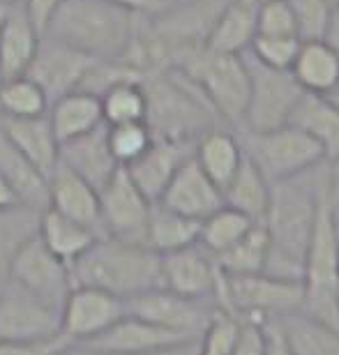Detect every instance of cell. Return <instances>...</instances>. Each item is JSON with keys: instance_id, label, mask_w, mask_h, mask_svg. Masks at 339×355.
Wrapping results in <instances>:
<instances>
[{"instance_id": "obj_6", "label": "cell", "mask_w": 339, "mask_h": 355, "mask_svg": "<svg viewBox=\"0 0 339 355\" xmlns=\"http://www.w3.org/2000/svg\"><path fill=\"white\" fill-rule=\"evenodd\" d=\"M335 205L330 201V191L321 198L319 215L309 240L305 263H302V311L316 316L321 321L339 328L335 291L339 282V261H337V240H335Z\"/></svg>"}, {"instance_id": "obj_42", "label": "cell", "mask_w": 339, "mask_h": 355, "mask_svg": "<svg viewBox=\"0 0 339 355\" xmlns=\"http://www.w3.org/2000/svg\"><path fill=\"white\" fill-rule=\"evenodd\" d=\"M298 37H272V35H257L250 44V51L259 62L275 69H291L295 55H298Z\"/></svg>"}, {"instance_id": "obj_28", "label": "cell", "mask_w": 339, "mask_h": 355, "mask_svg": "<svg viewBox=\"0 0 339 355\" xmlns=\"http://www.w3.org/2000/svg\"><path fill=\"white\" fill-rule=\"evenodd\" d=\"M261 0H229L206 40L215 53H245L257 37V12Z\"/></svg>"}, {"instance_id": "obj_25", "label": "cell", "mask_w": 339, "mask_h": 355, "mask_svg": "<svg viewBox=\"0 0 339 355\" xmlns=\"http://www.w3.org/2000/svg\"><path fill=\"white\" fill-rule=\"evenodd\" d=\"M288 125H295L316 141L326 162L339 159V104L335 99L305 92L291 113Z\"/></svg>"}, {"instance_id": "obj_10", "label": "cell", "mask_w": 339, "mask_h": 355, "mask_svg": "<svg viewBox=\"0 0 339 355\" xmlns=\"http://www.w3.org/2000/svg\"><path fill=\"white\" fill-rule=\"evenodd\" d=\"M10 279L60 311L69 291L74 288L69 266L42 243L37 231L17 247L10 263Z\"/></svg>"}, {"instance_id": "obj_49", "label": "cell", "mask_w": 339, "mask_h": 355, "mask_svg": "<svg viewBox=\"0 0 339 355\" xmlns=\"http://www.w3.org/2000/svg\"><path fill=\"white\" fill-rule=\"evenodd\" d=\"M199 339L194 342H187V344H180V346H171V349H162V351H153V353H144V355H199V346H196ZM76 355H93L88 351H81L79 346H74Z\"/></svg>"}, {"instance_id": "obj_34", "label": "cell", "mask_w": 339, "mask_h": 355, "mask_svg": "<svg viewBox=\"0 0 339 355\" xmlns=\"http://www.w3.org/2000/svg\"><path fill=\"white\" fill-rule=\"evenodd\" d=\"M268 259V233L263 224H254L236 245L217 254L215 263L222 275H254L263 272Z\"/></svg>"}, {"instance_id": "obj_8", "label": "cell", "mask_w": 339, "mask_h": 355, "mask_svg": "<svg viewBox=\"0 0 339 355\" xmlns=\"http://www.w3.org/2000/svg\"><path fill=\"white\" fill-rule=\"evenodd\" d=\"M236 132L243 144V153L270 184L300 175L326 162L316 141L295 125L286 123L268 132Z\"/></svg>"}, {"instance_id": "obj_50", "label": "cell", "mask_w": 339, "mask_h": 355, "mask_svg": "<svg viewBox=\"0 0 339 355\" xmlns=\"http://www.w3.org/2000/svg\"><path fill=\"white\" fill-rule=\"evenodd\" d=\"M14 208H21V203H19L17 194H14V189L10 187V182L0 175V212L14 210Z\"/></svg>"}, {"instance_id": "obj_36", "label": "cell", "mask_w": 339, "mask_h": 355, "mask_svg": "<svg viewBox=\"0 0 339 355\" xmlns=\"http://www.w3.org/2000/svg\"><path fill=\"white\" fill-rule=\"evenodd\" d=\"M49 97L26 74L12 76L0 83V116L3 118H37L46 116Z\"/></svg>"}, {"instance_id": "obj_22", "label": "cell", "mask_w": 339, "mask_h": 355, "mask_svg": "<svg viewBox=\"0 0 339 355\" xmlns=\"http://www.w3.org/2000/svg\"><path fill=\"white\" fill-rule=\"evenodd\" d=\"M42 33L35 28L24 5H12L0 12V67L5 79L26 74Z\"/></svg>"}, {"instance_id": "obj_29", "label": "cell", "mask_w": 339, "mask_h": 355, "mask_svg": "<svg viewBox=\"0 0 339 355\" xmlns=\"http://www.w3.org/2000/svg\"><path fill=\"white\" fill-rule=\"evenodd\" d=\"M0 175L10 182V187L17 194L19 203L31 210H46L49 208V182L46 175L26 159L17 148L10 144L0 130Z\"/></svg>"}, {"instance_id": "obj_27", "label": "cell", "mask_w": 339, "mask_h": 355, "mask_svg": "<svg viewBox=\"0 0 339 355\" xmlns=\"http://www.w3.org/2000/svg\"><path fill=\"white\" fill-rule=\"evenodd\" d=\"M46 118L51 123V130L55 134V139H58V144L83 137V134L104 125L100 97L83 90L67 92V95L53 99L49 104Z\"/></svg>"}, {"instance_id": "obj_52", "label": "cell", "mask_w": 339, "mask_h": 355, "mask_svg": "<svg viewBox=\"0 0 339 355\" xmlns=\"http://www.w3.org/2000/svg\"><path fill=\"white\" fill-rule=\"evenodd\" d=\"M24 0H0V10H5V7H12V5H21Z\"/></svg>"}, {"instance_id": "obj_55", "label": "cell", "mask_w": 339, "mask_h": 355, "mask_svg": "<svg viewBox=\"0 0 339 355\" xmlns=\"http://www.w3.org/2000/svg\"><path fill=\"white\" fill-rule=\"evenodd\" d=\"M159 3H162V5H164V7H168V5H173V3H175V0H159Z\"/></svg>"}, {"instance_id": "obj_57", "label": "cell", "mask_w": 339, "mask_h": 355, "mask_svg": "<svg viewBox=\"0 0 339 355\" xmlns=\"http://www.w3.org/2000/svg\"><path fill=\"white\" fill-rule=\"evenodd\" d=\"M328 3L333 5V7H339V0H328Z\"/></svg>"}, {"instance_id": "obj_23", "label": "cell", "mask_w": 339, "mask_h": 355, "mask_svg": "<svg viewBox=\"0 0 339 355\" xmlns=\"http://www.w3.org/2000/svg\"><path fill=\"white\" fill-rule=\"evenodd\" d=\"M0 130L10 144L31 159L46 178L51 175L60 159V144L55 139L46 116L37 118H3L0 116Z\"/></svg>"}, {"instance_id": "obj_18", "label": "cell", "mask_w": 339, "mask_h": 355, "mask_svg": "<svg viewBox=\"0 0 339 355\" xmlns=\"http://www.w3.org/2000/svg\"><path fill=\"white\" fill-rule=\"evenodd\" d=\"M194 155V141H173V139H153L148 150L123 166L132 182L144 191L150 203H157L164 194L166 184L171 182L175 171Z\"/></svg>"}, {"instance_id": "obj_19", "label": "cell", "mask_w": 339, "mask_h": 355, "mask_svg": "<svg viewBox=\"0 0 339 355\" xmlns=\"http://www.w3.org/2000/svg\"><path fill=\"white\" fill-rule=\"evenodd\" d=\"M159 205L178 212V215L192 217V219H206L213 215L217 208L224 205L222 189L210 180V178L201 171V166L196 164L194 155L182 164L171 182L166 184L164 194L159 196Z\"/></svg>"}, {"instance_id": "obj_38", "label": "cell", "mask_w": 339, "mask_h": 355, "mask_svg": "<svg viewBox=\"0 0 339 355\" xmlns=\"http://www.w3.org/2000/svg\"><path fill=\"white\" fill-rule=\"evenodd\" d=\"M40 215L42 212L24 208V205L0 212V291L10 279V263L14 252L28 236L37 231Z\"/></svg>"}, {"instance_id": "obj_31", "label": "cell", "mask_w": 339, "mask_h": 355, "mask_svg": "<svg viewBox=\"0 0 339 355\" xmlns=\"http://www.w3.org/2000/svg\"><path fill=\"white\" fill-rule=\"evenodd\" d=\"M37 236L42 238L49 250H51L60 261H65L67 266H72L97 238H102L100 233L83 226L74 219H69L60 212L51 208L42 210L40 224H37Z\"/></svg>"}, {"instance_id": "obj_21", "label": "cell", "mask_w": 339, "mask_h": 355, "mask_svg": "<svg viewBox=\"0 0 339 355\" xmlns=\"http://www.w3.org/2000/svg\"><path fill=\"white\" fill-rule=\"evenodd\" d=\"M67 168H72L76 175L90 182L100 191L107 184L113 173L118 171L120 164L111 155L109 139H107V123L97 130L76 137L72 141L60 144V159Z\"/></svg>"}, {"instance_id": "obj_45", "label": "cell", "mask_w": 339, "mask_h": 355, "mask_svg": "<svg viewBox=\"0 0 339 355\" xmlns=\"http://www.w3.org/2000/svg\"><path fill=\"white\" fill-rule=\"evenodd\" d=\"M243 328H240V339L236 344L233 355H263L266 349V321H250V318H240Z\"/></svg>"}, {"instance_id": "obj_56", "label": "cell", "mask_w": 339, "mask_h": 355, "mask_svg": "<svg viewBox=\"0 0 339 355\" xmlns=\"http://www.w3.org/2000/svg\"><path fill=\"white\" fill-rule=\"evenodd\" d=\"M335 219H337V222H339V203L335 205Z\"/></svg>"}, {"instance_id": "obj_12", "label": "cell", "mask_w": 339, "mask_h": 355, "mask_svg": "<svg viewBox=\"0 0 339 355\" xmlns=\"http://www.w3.org/2000/svg\"><path fill=\"white\" fill-rule=\"evenodd\" d=\"M215 309V300H192V297L178 295L164 286L150 288L125 300L127 314L196 339L208 325Z\"/></svg>"}, {"instance_id": "obj_33", "label": "cell", "mask_w": 339, "mask_h": 355, "mask_svg": "<svg viewBox=\"0 0 339 355\" xmlns=\"http://www.w3.org/2000/svg\"><path fill=\"white\" fill-rule=\"evenodd\" d=\"M222 196H224V205L243 212L252 222L261 224L266 217L268 201H270V182L261 175L259 168L245 155L243 164H240L236 175L231 178V182L224 187Z\"/></svg>"}, {"instance_id": "obj_43", "label": "cell", "mask_w": 339, "mask_h": 355, "mask_svg": "<svg viewBox=\"0 0 339 355\" xmlns=\"http://www.w3.org/2000/svg\"><path fill=\"white\" fill-rule=\"evenodd\" d=\"M257 35L298 37L288 0H261L257 12Z\"/></svg>"}, {"instance_id": "obj_14", "label": "cell", "mask_w": 339, "mask_h": 355, "mask_svg": "<svg viewBox=\"0 0 339 355\" xmlns=\"http://www.w3.org/2000/svg\"><path fill=\"white\" fill-rule=\"evenodd\" d=\"M194 339L196 337H187L182 332L166 330L162 325L148 323L139 316L125 314L100 335L76 346L93 355H144L194 342Z\"/></svg>"}, {"instance_id": "obj_2", "label": "cell", "mask_w": 339, "mask_h": 355, "mask_svg": "<svg viewBox=\"0 0 339 355\" xmlns=\"http://www.w3.org/2000/svg\"><path fill=\"white\" fill-rule=\"evenodd\" d=\"M139 17L109 0H62L42 35L97 60H120L137 33Z\"/></svg>"}, {"instance_id": "obj_54", "label": "cell", "mask_w": 339, "mask_h": 355, "mask_svg": "<svg viewBox=\"0 0 339 355\" xmlns=\"http://www.w3.org/2000/svg\"><path fill=\"white\" fill-rule=\"evenodd\" d=\"M335 304H337V316H339V282H337V291H335Z\"/></svg>"}, {"instance_id": "obj_1", "label": "cell", "mask_w": 339, "mask_h": 355, "mask_svg": "<svg viewBox=\"0 0 339 355\" xmlns=\"http://www.w3.org/2000/svg\"><path fill=\"white\" fill-rule=\"evenodd\" d=\"M326 189L328 162L270 184V201L261 222L268 233L266 275L279 279H302V263Z\"/></svg>"}, {"instance_id": "obj_51", "label": "cell", "mask_w": 339, "mask_h": 355, "mask_svg": "<svg viewBox=\"0 0 339 355\" xmlns=\"http://www.w3.org/2000/svg\"><path fill=\"white\" fill-rule=\"evenodd\" d=\"M328 191L333 205L339 203V159L328 162Z\"/></svg>"}, {"instance_id": "obj_44", "label": "cell", "mask_w": 339, "mask_h": 355, "mask_svg": "<svg viewBox=\"0 0 339 355\" xmlns=\"http://www.w3.org/2000/svg\"><path fill=\"white\" fill-rule=\"evenodd\" d=\"M74 346L67 337L42 339V342H0V355H58Z\"/></svg>"}, {"instance_id": "obj_48", "label": "cell", "mask_w": 339, "mask_h": 355, "mask_svg": "<svg viewBox=\"0 0 339 355\" xmlns=\"http://www.w3.org/2000/svg\"><path fill=\"white\" fill-rule=\"evenodd\" d=\"M109 3L123 7L127 12H134V14H141V17H153L164 10V5L159 0H109Z\"/></svg>"}, {"instance_id": "obj_15", "label": "cell", "mask_w": 339, "mask_h": 355, "mask_svg": "<svg viewBox=\"0 0 339 355\" xmlns=\"http://www.w3.org/2000/svg\"><path fill=\"white\" fill-rule=\"evenodd\" d=\"M95 60L97 58H93V55L76 51V49L62 44L58 40L42 35L37 51H35L31 65L26 69V76L46 92L49 102H53V99L67 95V92L79 90L83 76L88 74Z\"/></svg>"}, {"instance_id": "obj_41", "label": "cell", "mask_w": 339, "mask_h": 355, "mask_svg": "<svg viewBox=\"0 0 339 355\" xmlns=\"http://www.w3.org/2000/svg\"><path fill=\"white\" fill-rule=\"evenodd\" d=\"M300 42L326 40L335 7L328 0H288Z\"/></svg>"}, {"instance_id": "obj_7", "label": "cell", "mask_w": 339, "mask_h": 355, "mask_svg": "<svg viewBox=\"0 0 339 355\" xmlns=\"http://www.w3.org/2000/svg\"><path fill=\"white\" fill-rule=\"evenodd\" d=\"M302 282L279 277L254 275H222L217 282L215 304L238 318L272 321L291 311H302Z\"/></svg>"}, {"instance_id": "obj_3", "label": "cell", "mask_w": 339, "mask_h": 355, "mask_svg": "<svg viewBox=\"0 0 339 355\" xmlns=\"http://www.w3.org/2000/svg\"><path fill=\"white\" fill-rule=\"evenodd\" d=\"M74 286H93L127 300L162 286L159 254L150 247L102 236L69 266Z\"/></svg>"}, {"instance_id": "obj_4", "label": "cell", "mask_w": 339, "mask_h": 355, "mask_svg": "<svg viewBox=\"0 0 339 355\" xmlns=\"http://www.w3.org/2000/svg\"><path fill=\"white\" fill-rule=\"evenodd\" d=\"M146 125L153 137L173 141H196L203 132L220 127V116L199 86L178 67L146 76Z\"/></svg>"}, {"instance_id": "obj_16", "label": "cell", "mask_w": 339, "mask_h": 355, "mask_svg": "<svg viewBox=\"0 0 339 355\" xmlns=\"http://www.w3.org/2000/svg\"><path fill=\"white\" fill-rule=\"evenodd\" d=\"M125 300L93 286H74L60 311V335L74 346L100 335L125 316Z\"/></svg>"}, {"instance_id": "obj_32", "label": "cell", "mask_w": 339, "mask_h": 355, "mask_svg": "<svg viewBox=\"0 0 339 355\" xmlns=\"http://www.w3.org/2000/svg\"><path fill=\"white\" fill-rule=\"evenodd\" d=\"M201 222L199 219L178 215V212L164 208L159 203H153L150 217L146 226V247H150L157 254H168L182 247L199 243Z\"/></svg>"}, {"instance_id": "obj_46", "label": "cell", "mask_w": 339, "mask_h": 355, "mask_svg": "<svg viewBox=\"0 0 339 355\" xmlns=\"http://www.w3.org/2000/svg\"><path fill=\"white\" fill-rule=\"evenodd\" d=\"M21 5H24V10L28 17H31L35 28H37L40 33H44L46 24L51 21L53 12L62 5V0H24Z\"/></svg>"}, {"instance_id": "obj_13", "label": "cell", "mask_w": 339, "mask_h": 355, "mask_svg": "<svg viewBox=\"0 0 339 355\" xmlns=\"http://www.w3.org/2000/svg\"><path fill=\"white\" fill-rule=\"evenodd\" d=\"M153 203L144 196L123 166L100 189V215L104 236L146 245V226Z\"/></svg>"}, {"instance_id": "obj_17", "label": "cell", "mask_w": 339, "mask_h": 355, "mask_svg": "<svg viewBox=\"0 0 339 355\" xmlns=\"http://www.w3.org/2000/svg\"><path fill=\"white\" fill-rule=\"evenodd\" d=\"M159 266L164 288L192 297V300H215L220 268H217L213 254L203 250L199 243L168 254H159Z\"/></svg>"}, {"instance_id": "obj_26", "label": "cell", "mask_w": 339, "mask_h": 355, "mask_svg": "<svg viewBox=\"0 0 339 355\" xmlns=\"http://www.w3.org/2000/svg\"><path fill=\"white\" fill-rule=\"evenodd\" d=\"M194 159L201 166V171L224 191L245 159L238 132H229L224 127H213V130L203 132L194 141Z\"/></svg>"}, {"instance_id": "obj_59", "label": "cell", "mask_w": 339, "mask_h": 355, "mask_svg": "<svg viewBox=\"0 0 339 355\" xmlns=\"http://www.w3.org/2000/svg\"><path fill=\"white\" fill-rule=\"evenodd\" d=\"M175 3H187V0H175Z\"/></svg>"}, {"instance_id": "obj_47", "label": "cell", "mask_w": 339, "mask_h": 355, "mask_svg": "<svg viewBox=\"0 0 339 355\" xmlns=\"http://www.w3.org/2000/svg\"><path fill=\"white\" fill-rule=\"evenodd\" d=\"M263 330H266L263 355H291V351H288V346L284 342V337H281V332L277 328V323H275V318L263 323Z\"/></svg>"}, {"instance_id": "obj_58", "label": "cell", "mask_w": 339, "mask_h": 355, "mask_svg": "<svg viewBox=\"0 0 339 355\" xmlns=\"http://www.w3.org/2000/svg\"><path fill=\"white\" fill-rule=\"evenodd\" d=\"M5 81V76H3V67H0V83H3Z\"/></svg>"}, {"instance_id": "obj_30", "label": "cell", "mask_w": 339, "mask_h": 355, "mask_svg": "<svg viewBox=\"0 0 339 355\" xmlns=\"http://www.w3.org/2000/svg\"><path fill=\"white\" fill-rule=\"evenodd\" d=\"M291 355H339V328L305 311L275 318Z\"/></svg>"}, {"instance_id": "obj_53", "label": "cell", "mask_w": 339, "mask_h": 355, "mask_svg": "<svg viewBox=\"0 0 339 355\" xmlns=\"http://www.w3.org/2000/svg\"><path fill=\"white\" fill-rule=\"evenodd\" d=\"M335 224H337V229H335V240H337V261H339V222L335 219Z\"/></svg>"}, {"instance_id": "obj_35", "label": "cell", "mask_w": 339, "mask_h": 355, "mask_svg": "<svg viewBox=\"0 0 339 355\" xmlns=\"http://www.w3.org/2000/svg\"><path fill=\"white\" fill-rule=\"evenodd\" d=\"M254 224L257 222H252L243 212L233 210L229 205H222L213 215L201 219L199 245L206 252L213 254V257H217V254H222L229 250V247L236 245Z\"/></svg>"}, {"instance_id": "obj_9", "label": "cell", "mask_w": 339, "mask_h": 355, "mask_svg": "<svg viewBox=\"0 0 339 355\" xmlns=\"http://www.w3.org/2000/svg\"><path fill=\"white\" fill-rule=\"evenodd\" d=\"M243 60L250 72V99L238 130L268 132L286 125L300 97L305 95V90L293 79L291 69L268 67L250 51L243 53Z\"/></svg>"}, {"instance_id": "obj_39", "label": "cell", "mask_w": 339, "mask_h": 355, "mask_svg": "<svg viewBox=\"0 0 339 355\" xmlns=\"http://www.w3.org/2000/svg\"><path fill=\"white\" fill-rule=\"evenodd\" d=\"M107 139L116 162L120 166H127L148 150L155 137L150 127L146 125V120H141V123L107 125Z\"/></svg>"}, {"instance_id": "obj_20", "label": "cell", "mask_w": 339, "mask_h": 355, "mask_svg": "<svg viewBox=\"0 0 339 355\" xmlns=\"http://www.w3.org/2000/svg\"><path fill=\"white\" fill-rule=\"evenodd\" d=\"M46 182H49V208L104 236L102 215H100V191L93 184L83 180L81 175H76L62 162L55 164L51 175L46 178Z\"/></svg>"}, {"instance_id": "obj_5", "label": "cell", "mask_w": 339, "mask_h": 355, "mask_svg": "<svg viewBox=\"0 0 339 355\" xmlns=\"http://www.w3.org/2000/svg\"><path fill=\"white\" fill-rule=\"evenodd\" d=\"M173 67L199 86L224 125L238 130L250 99V72L243 53H215L199 46L180 53Z\"/></svg>"}, {"instance_id": "obj_37", "label": "cell", "mask_w": 339, "mask_h": 355, "mask_svg": "<svg viewBox=\"0 0 339 355\" xmlns=\"http://www.w3.org/2000/svg\"><path fill=\"white\" fill-rule=\"evenodd\" d=\"M102 116L107 125L141 123L146 120V90L141 81H120L102 92Z\"/></svg>"}, {"instance_id": "obj_24", "label": "cell", "mask_w": 339, "mask_h": 355, "mask_svg": "<svg viewBox=\"0 0 339 355\" xmlns=\"http://www.w3.org/2000/svg\"><path fill=\"white\" fill-rule=\"evenodd\" d=\"M291 74L305 92L333 97L339 90V53L326 40L300 42Z\"/></svg>"}, {"instance_id": "obj_11", "label": "cell", "mask_w": 339, "mask_h": 355, "mask_svg": "<svg viewBox=\"0 0 339 355\" xmlns=\"http://www.w3.org/2000/svg\"><path fill=\"white\" fill-rule=\"evenodd\" d=\"M60 335V309L7 279L0 291V342H42Z\"/></svg>"}, {"instance_id": "obj_40", "label": "cell", "mask_w": 339, "mask_h": 355, "mask_svg": "<svg viewBox=\"0 0 339 355\" xmlns=\"http://www.w3.org/2000/svg\"><path fill=\"white\" fill-rule=\"evenodd\" d=\"M240 328H243V321L238 316L217 307L196 342L199 355H233L240 339Z\"/></svg>"}]
</instances>
